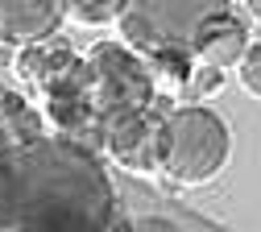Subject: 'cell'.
<instances>
[{
  "instance_id": "cell-1",
  "label": "cell",
  "mask_w": 261,
  "mask_h": 232,
  "mask_svg": "<svg viewBox=\"0 0 261 232\" xmlns=\"http://www.w3.org/2000/svg\"><path fill=\"white\" fill-rule=\"evenodd\" d=\"M116 191L95 149L38 137L0 153V232H108Z\"/></svg>"
},
{
  "instance_id": "cell-2",
  "label": "cell",
  "mask_w": 261,
  "mask_h": 232,
  "mask_svg": "<svg viewBox=\"0 0 261 232\" xmlns=\"http://www.w3.org/2000/svg\"><path fill=\"white\" fill-rule=\"evenodd\" d=\"M228 149H232L228 124L212 108H170L162 133V178L174 187H203L228 166Z\"/></svg>"
},
{
  "instance_id": "cell-3",
  "label": "cell",
  "mask_w": 261,
  "mask_h": 232,
  "mask_svg": "<svg viewBox=\"0 0 261 232\" xmlns=\"http://www.w3.org/2000/svg\"><path fill=\"white\" fill-rule=\"evenodd\" d=\"M216 13H228V0H128L120 25V42L141 54H191V42L199 25Z\"/></svg>"
},
{
  "instance_id": "cell-4",
  "label": "cell",
  "mask_w": 261,
  "mask_h": 232,
  "mask_svg": "<svg viewBox=\"0 0 261 232\" xmlns=\"http://www.w3.org/2000/svg\"><path fill=\"white\" fill-rule=\"evenodd\" d=\"M87 66H91V108H95V120H100V133L120 116L153 108L158 83L149 75L145 58L133 54L124 42H95L87 50Z\"/></svg>"
},
{
  "instance_id": "cell-5",
  "label": "cell",
  "mask_w": 261,
  "mask_h": 232,
  "mask_svg": "<svg viewBox=\"0 0 261 232\" xmlns=\"http://www.w3.org/2000/svg\"><path fill=\"white\" fill-rule=\"evenodd\" d=\"M42 116L54 124L58 137H71L87 149L104 145L100 120H95V108H91V66H87V58H75L58 79H50L42 87Z\"/></svg>"
},
{
  "instance_id": "cell-6",
  "label": "cell",
  "mask_w": 261,
  "mask_h": 232,
  "mask_svg": "<svg viewBox=\"0 0 261 232\" xmlns=\"http://www.w3.org/2000/svg\"><path fill=\"white\" fill-rule=\"evenodd\" d=\"M170 104L153 99V108L120 116L104 128V153L133 174H162V133H166Z\"/></svg>"
},
{
  "instance_id": "cell-7",
  "label": "cell",
  "mask_w": 261,
  "mask_h": 232,
  "mask_svg": "<svg viewBox=\"0 0 261 232\" xmlns=\"http://www.w3.org/2000/svg\"><path fill=\"white\" fill-rule=\"evenodd\" d=\"M62 21L58 0H0V42L5 46H29L54 38Z\"/></svg>"
},
{
  "instance_id": "cell-8",
  "label": "cell",
  "mask_w": 261,
  "mask_h": 232,
  "mask_svg": "<svg viewBox=\"0 0 261 232\" xmlns=\"http://www.w3.org/2000/svg\"><path fill=\"white\" fill-rule=\"evenodd\" d=\"M249 50V29L245 21H237L232 13H216L199 25V33H195L191 42V58L195 62H207V66H237L241 54Z\"/></svg>"
},
{
  "instance_id": "cell-9",
  "label": "cell",
  "mask_w": 261,
  "mask_h": 232,
  "mask_svg": "<svg viewBox=\"0 0 261 232\" xmlns=\"http://www.w3.org/2000/svg\"><path fill=\"white\" fill-rule=\"evenodd\" d=\"M79 54H75V46L67 42V38H42V42H29V46H17V58H13V71H17V79L21 83H29V87H46L50 79H58L67 66L75 62Z\"/></svg>"
},
{
  "instance_id": "cell-10",
  "label": "cell",
  "mask_w": 261,
  "mask_h": 232,
  "mask_svg": "<svg viewBox=\"0 0 261 232\" xmlns=\"http://www.w3.org/2000/svg\"><path fill=\"white\" fill-rule=\"evenodd\" d=\"M0 120H5L9 145H29V141L46 137V133H42L46 116L29 104V99H21L17 91H5V95H0Z\"/></svg>"
},
{
  "instance_id": "cell-11",
  "label": "cell",
  "mask_w": 261,
  "mask_h": 232,
  "mask_svg": "<svg viewBox=\"0 0 261 232\" xmlns=\"http://www.w3.org/2000/svg\"><path fill=\"white\" fill-rule=\"evenodd\" d=\"M58 9L75 25H108V21L124 17L128 0H58Z\"/></svg>"
},
{
  "instance_id": "cell-12",
  "label": "cell",
  "mask_w": 261,
  "mask_h": 232,
  "mask_svg": "<svg viewBox=\"0 0 261 232\" xmlns=\"http://www.w3.org/2000/svg\"><path fill=\"white\" fill-rule=\"evenodd\" d=\"M224 87V71L220 66H207V62H195L191 66V75H187V104H199V99H207V95H216Z\"/></svg>"
},
{
  "instance_id": "cell-13",
  "label": "cell",
  "mask_w": 261,
  "mask_h": 232,
  "mask_svg": "<svg viewBox=\"0 0 261 232\" xmlns=\"http://www.w3.org/2000/svg\"><path fill=\"white\" fill-rule=\"evenodd\" d=\"M237 79H241V87H245L249 95L261 99V42H249V50L241 54V62H237Z\"/></svg>"
},
{
  "instance_id": "cell-14",
  "label": "cell",
  "mask_w": 261,
  "mask_h": 232,
  "mask_svg": "<svg viewBox=\"0 0 261 232\" xmlns=\"http://www.w3.org/2000/svg\"><path fill=\"white\" fill-rule=\"evenodd\" d=\"M108 232H178V228H174L170 220H162V216H137V220L116 216Z\"/></svg>"
},
{
  "instance_id": "cell-15",
  "label": "cell",
  "mask_w": 261,
  "mask_h": 232,
  "mask_svg": "<svg viewBox=\"0 0 261 232\" xmlns=\"http://www.w3.org/2000/svg\"><path fill=\"white\" fill-rule=\"evenodd\" d=\"M245 9H249V17H257V21H261V0H245Z\"/></svg>"
},
{
  "instance_id": "cell-16",
  "label": "cell",
  "mask_w": 261,
  "mask_h": 232,
  "mask_svg": "<svg viewBox=\"0 0 261 232\" xmlns=\"http://www.w3.org/2000/svg\"><path fill=\"white\" fill-rule=\"evenodd\" d=\"M9 149V133H5V120H0V153Z\"/></svg>"
}]
</instances>
